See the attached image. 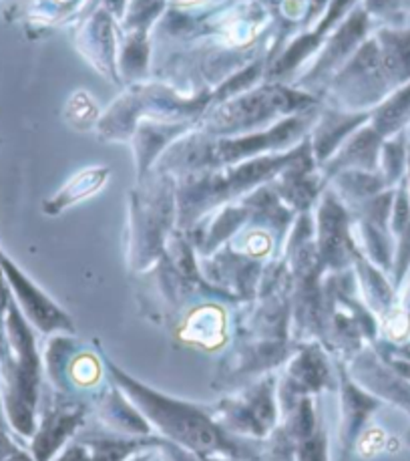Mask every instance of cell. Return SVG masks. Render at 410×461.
I'll list each match as a JSON object with an SVG mask.
<instances>
[{
  "mask_svg": "<svg viewBox=\"0 0 410 461\" xmlns=\"http://www.w3.org/2000/svg\"><path fill=\"white\" fill-rule=\"evenodd\" d=\"M102 361L111 375V383H115L131 399V403L139 409L153 429L159 431V438L174 441L200 457L260 461V447H254V439L227 431L218 421L213 407L165 395L131 377L107 357H102Z\"/></svg>",
  "mask_w": 410,
  "mask_h": 461,
  "instance_id": "1",
  "label": "cell"
},
{
  "mask_svg": "<svg viewBox=\"0 0 410 461\" xmlns=\"http://www.w3.org/2000/svg\"><path fill=\"white\" fill-rule=\"evenodd\" d=\"M0 366L8 421L16 431L32 438L42 391V365L31 324L13 301L8 304L4 335L0 337Z\"/></svg>",
  "mask_w": 410,
  "mask_h": 461,
  "instance_id": "2",
  "label": "cell"
},
{
  "mask_svg": "<svg viewBox=\"0 0 410 461\" xmlns=\"http://www.w3.org/2000/svg\"><path fill=\"white\" fill-rule=\"evenodd\" d=\"M276 379L263 377L239 395L221 399L218 405H213V411L227 431L242 438L263 439L276 429Z\"/></svg>",
  "mask_w": 410,
  "mask_h": 461,
  "instance_id": "3",
  "label": "cell"
},
{
  "mask_svg": "<svg viewBox=\"0 0 410 461\" xmlns=\"http://www.w3.org/2000/svg\"><path fill=\"white\" fill-rule=\"evenodd\" d=\"M87 403L57 391L42 409L40 423L32 433L31 456L34 461H53L71 443L87 417Z\"/></svg>",
  "mask_w": 410,
  "mask_h": 461,
  "instance_id": "4",
  "label": "cell"
},
{
  "mask_svg": "<svg viewBox=\"0 0 410 461\" xmlns=\"http://www.w3.org/2000/svg\"><path fill=\"white\" fill-rule=\"evenodd\" d=\"M0 270L6 278L8 286L16 296V306H19L22 317L27 319L34 329L40 330L42 335H75V322L71 317L57 306L50 298L42 293L39 286L22 275V272L14 267V264L0 254Z\"/></svg>",
  "mask_w": 410,
  "mask_h": 461,
  "instance_id": "5",
  "label": "cell"
},
{
  "mask_svg": "<svg viewBox=\"0 0 410 461\" xmlns=\"http://www.w3.org/2000/svg\"><path fill=\"white\" fill-rule=\"evenodd\" d=\"M324 389H334L328 358L318 345L306 347L290 361L280 385V403L288 413L296 403L312 395H318Z\"/></svg>",
  "mask_w": 410,
  "mask_h": 461,
  "instance_id": "6",
  "label": "cell"
},
{
  "mask_svg": "<svg viewBox=\"0 0 410 461\" xmlns=\"http://www.w3.org/2000/svg\"><path fill=\"white\" fill-rule=\"evenodd\" d=\"M97 413L102 425L115 433L135 435V438L153 435V427L149 425V421L145 420L139 409L131 403V399L115 383H111V389H105V393L101 395L97 403Z\"/></svg>",
  "mask_w": 410,
  "mask_h": 461,
  "instance_id": "7",
  "label": "cell"
},
{
  "mask_svg": "<svg viewBox=\"0 0 410 461\" xmlns=\"http://www.w3.org/2000/svg\"><path fill=\"white\" fill-rule=\"evenodd\" d=\"M338 381H340V393H342V431H340V447H342V461L346 459L348 451L352 449L354 441L361 433V427L366 417L376 407V401L362 391L354 387V383L348 379L346 369L338 365Z\"/></svg>",
  "mask_w": 410,
  "mask_h": 461,
  "instance_id": "8",
  "label": "cell"
},
{
  "mask_svg": "<svg viewBox=\"0 0 410 461\" xmlns=\"http://www.w3.org/2000/svg\"><path fill=\"white\" fill-rule=\"evenodd\" d=\"M76 441H81L89 447L93 461H131L133 457L141 456L143 451L153 449V446H156V435L135 438V435L111 431L79 435Z\"/></svg>",
  "mask_w": 410,
  "mask_h": 461,
  "instance_id": "9",
  "label": "cell"
},
{
  "mask_svg": "<svg viewBox=\"0 0 410 461\" xmlns=\"http://www.w3.org/2000/svg\"><path fill=\"white\" fill-rule=\"evenodd\" d=\"M183 337L187 343L201 345L205 348H216L226 339V319L224 312L213 306H203L195 311L183 329Z\"/></svg>",
  "mask_w": 410,
  "mask_h": 461,
  "instance_id": "10",
  "label": "cell"
},
{
  "mask_svg": "<svg viewBox=\"0 0 410 461\" xmlns=\"http://www.w3.org/2000/svg\"><path fill=\"white\" fill-rule=\"evenodd\" d=\"M107 177V169H87L81 176L71 179L61 192H58L53 200L47 203V212L55 213L61 212L67 206H73L75 202L87 198L93 192H97Z\"/></svg>",
  "mask_w": 410,
  "mask_h": 461,
  "instance_id": "11",
  "label": "cell"
},
{
  "mask_svg": "<svg viewBox=\"0 0 410 461\" xmlns=\"http://www.w3.org/2000/svg\"><path fill=\"white\" fill-rule=\"evenodd\" d=\"M153 447L159 451L164 461H205V457H200L198 454H193V451L177 446V443H174V441L159 438V435H156V446Z\"/></svg>",
  "mask_w": 410,
  "mask_h": 461,
  "instance_id": "12",
  "label": "cell"
},
{
  "mask_svg": "<svg viewBox=\"0 0 410 461\" xmlns=\"http://www.w3.org/2000/svg\"><path fill=\"white\" fill-rule=\"evenodd\" d=\"M53 461H93L89 447L81 441H71Z\"/></svg>",
  "mask_w": 410,
  "mask_h": 461,
  "instance_id": "13",
  "label": "cell"
},
{
  "mask_svg": "<svg viewBox=\"0 0 410 461\" xmlns=\"http://www.w3.org/2000/svg\"><path fill=\"white\" fill-rule=\"evenodd\" d=\"M0 461H34V457L29 456V454H24V451L16 449L14 454H11V456L4 457V459H0Z\"/></svg>",
  "mask_w": 410,
  "mask_h": 461,
  "instance_id": "14",
  "label": "cell"
},
{
  "mask_svg": "<svg viewBox=\"0 0 410 461\" xmlns=\"http://www.w3.org/2000/svg\"><path fill=\"white\" fill-rule=\"evenodd\" d=\"M205 461H237V459H229V457H205Z\"/></svg>",
  "mask_w": 410,
  "mask_h": 461,
  "instance_id": "15",
  "label": "cell"
},
{
  "mask_svg": "<svg viewBox=\"0 0 410 461\" xmlns=\"http://www.w3.org/2000/svg\"><path fill=\"white\" fill-rule=\"evenodd\" d=\"M131 461H141V457H139V456H137V457H133Z\"/></svg>",
  "mask_w": 410,
  "mask_h": 461,
  "instance_id": "16",
  "label": "cell"
},
{
  "mask_svg": "<svg viewBox=\"0 0 410 461\" xmlns=\"http://www.w3.org/2000/svg\"><path fill=\"white\" fill-rule=\"evenodd\" d=\"M294 461H300V459H294Z\"/></svg>",
  "mask_w": 410,
  "mask_h": 461,
  "instance_id": "17",
  "label": "cell"
}]
</instances>
